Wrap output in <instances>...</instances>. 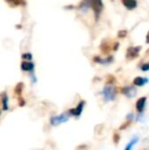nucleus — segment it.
I'll list each match as a JSON object with an SVG mask.
<instances>
[{
  "instance_id": "9b49d317",
  "label": "nucleus",
  "mask_w": 149,
  "mask_h": 150,
  "mask_svg": "<svg viewBox=\"0 0 149 150\" xmlns=\"http://www.w3.org/2000/svg\"><path fill=\"white\" fill-rule=\"evenodd\" d=\"M68 117H66L64 115H59V117H52L51 122H52V125H58V124H60V122H66V120H68Z\"/></svg>"
},
{
  "instance_id": "f03ea898",
  "label": "nucleus",
  "mask_w": 149,
  "mask_h": 150,
  "mask_svg": "<svg viewBox=\"0 0 149 150\" xmlns=\"http://www.w3.org/2000/svg\"><path fill=\"white\" fill-rule=\"evenodd\" d=\"M141 49H142L141 46H132V47H129L127 49V53H126L127 59L133 60V59H135L136 57H138L139 52L141 51Z\"/></svg>"
},
{
  "instance_id": "9d476101",
  "label": "nucleus",
  "mask_w": 149,
  "mask_h": 150,
  "mask_svg": "<svg viewBox=\"0 0 149 150\" xmlns=\"http://www.w3.org/2000/svg\"><path fill=\"white\" fill-rule=\"evenodd\" d=\"M146 83H148V79H147V78H142V77H136L135 79H134V81H133L134 85L139 86V87L145 85Z\"/></svg>"
},
{
  "instance_id": "1a4fd4ad",
  "label": "nucleus",
  "mask_w": 149,
  "mask_h": 150,
  "mask_svg": "<svg viewBox=\"0 0 149 150\" xmlns=\"http://www.w3.org/2000/svg\"><path fill=\"white\" fill-rule=\"evenodd\" d=\"M93 60L97 63H101V64H106V63H110L113 60V57L112 56H108L107 58H101L99 56H95L93 58Z\"/></svg>"
},
{
  "instance_id": "423d86ee",
  "label": "nucleus",
  "mask_w": 149,
  "mask_h": 150,
  "mask_svg": "<svg viewBox=\"0 0 149 150\" xmlns=\"http://www.w3.org/2000/svg\"><path fill=\"white\" fill-rule=\"evenodd\" d=\"M121 3H123L124 6L129 10L135 9L138 5L137 0H121Z\"/></svg>"
},
{
  "instance_id": "4468645a",
  "label": "nucleus",
  "mask_w": 149,
  "mask_h": 150,
  "mask_svg": "<svg viewBox=\"0 0 149 150\" xmlns=\"http://www.w3.org/2000/svg\"><path fill=\"white\" fill-rule=\"evenodd\" d=\"M110 46H109V44L107 43V42H105V41H103V43L101 44V46H100V50H101V52L102 53H104V54H107L108 52H109V50H110Z\"/></svg>"
},
{
  "instance_id": "393cba45",
  "label": "nucleus",
  "mask_w": 149,
  "mask_h": 150,
  "mask_svg": "<svg viewBox=\"0 0 149 150\" xmlns=\"http://www.w3.org/2000/svg\"><path fill=\"white\" fill-rule=\"evenodd\" d=\"M145 41H146V43L149 44V32L147 33V35H146V40H145Z\"/></svg>"
},
{
  "instance_id": "4be33fe9",
  "label": "nucleus",
  "mask_w": 149,
  "mask_h": 150,
  "mask_svg": "<svg viewBox=\"0 0 149 150\" xmlns=\"http://www.w3.org/2000/svg\"><path fill=\"white\" fill-rule=\"evenodd\" d=\"M129 124H131V122H130V120H128V122H126V124H124V126H121L119 129H121V130H125V129L127 128L128 126H129Z\"/></svg>"
},
{
  "instance_id": "39448f33",
  "label": "nucleus",
  "mask_w": 149,
  "mask_h": 150,
  "mask_svg": "<svg viewBox=\"0 0 149 150\" xmlns=\"http://www.w3.org/2000/svg\"><path fill=\"white\" fill-rule=\"evenodd\" d=\"M84 104H85V101H81V102L78 104V106L76 108H73V109H70V115H74V117H79L80 115L82 113L83 111V107H84Z\"/></svg>"
},
{
  "instance_id": "aec40b11",
  "label": "nucleus",
  "mask_w": 149,
  "mask_h": 150,
  "mask_svg": "<svg viewBox=\"0 0 149 150\" xmlns=\"http://www.w3.org/2000/svg\"><path fill=\"white\" fill-rule=\"evenodd\" d=\"M113 141L115 142V144H117L119 141V135L117 134V133H114V135H113Z\"/></svg>"
},
{
  "instance_id": "6ab92c4d",
  "label": "nucleus",
  "mask_w": 149,
  "mask_h": 150,
  "mask_svg": "<svg viewBox=\"0 0 149 150\" xmlns=\"http://www.w3.org/2000/svg\"><path fill=\"white\" fill-rule=\"evenodd\" d=\"M126 36H127V31H119V34H117V37L119 38H125Z\"/></svg>"
},
{
  "instance_id": "dca6fc26",
  "label": "nucleus",
  "mask_w": 149,
  "mask_h": 150,
  "mask_svg": "<svg viewBox=\"0 0 149 150\" xmlns=\"http://www.w3.org/2000/svg\"><path fill=\"white\" fill-rule=\"evenodd\" d=\"M136 142H137V139H134V140H132V142L129 143V144L127 145V147H126L125 150H132V147H133V145L135 144Z\"/></svg>"
},
{
  "instance_id": "412c9836",
  "label": "nucleus",
  "mask_w": 149,
  "mask_h": 150,
  "mask_svg": "<svg viewBox=\"0 0 149 150\" xmlns=\"http://www.w3.org/2000/svg\"><path fill=\"white\" fill-rule=\"evenodd\" d=\"M88 146L87 145H80V146H78L76 150H87Z\"/></svg>"
},
{
  "instance_id": "6e6552de",
  "label": "nucleus",
  "mask_w": 149,
  "mask_h": 150,
  "mask_svg": "<svg viewBox=\"0 0 149 150\" xmlns=\"http://www.w3.org/2000/svg\"><path fill=\"white\" fill-rule=\"evenodd\" d=\"M34 63L31 62V61H23L22 64H20V67H22L23 71H31L34 69Z\"/></svg>"
},
{
  "instance_id": "f257e3e1",
  "label": "nucleus",
  "mask_w": 149,
  "mask_h": 150,
  "mask_svg": "<svg viewBox=\"0 0 149 150\" xmlns=\"http://www.w3.org/2000/svg\"><path fill=\"white\" fill-rule=\"evenodd\" d=\"M90 7L93 9L94 14H95V21L97 22L100 13L103 9V2L102 0H90Z\"/></svg>"
},
{
  "instance_id": "f3484780",
  "label": "nucleus",
  "mask_w": 149,
  "mask_h": 150,
  "mask_svg": "<svg viewBox=\"0 0 149 150\" xmlns=\"http://www.w3.org/2000/svg\"><path fill=\"white\" fill-rule=\"evenodd\" d=\"M22 57H23V59L31 60L33 58V56H32V54H31V53H24L22 55Z\"/></svg>"
},
{
  "instance_id": "0eeeda50",
  "label": "nucleus",
  "mask_w": 149,
  "mask_h": 150,
  "mask_svg": "<svg viewBox=\"0 0 149 150\" xmlns=\"http://www.w3.org/2000/svg\"><path fill=\"white\" fill-rule=\"evenodd\" d=\"M146 100L147 98L146 97H141V98L138 99V101L136 102V109L139 113H141L142 111L144 110V107H145V104H146Z\"/></svg>"
},
{
  "instance_id": "f8f14e48",
  "label": "nucleus",
  "mask_w": 149,
  "mask_h": 150,
  "mask_svg": "<svg viewBox=\"0 0 149 150\" xmlns=\"http://www.w3.org/2000/svg\"><path fill=\"white\" fill-rule=\"evenodd\" d=\"M1 102H2V109H3V110H7L8 109V104H7L8 97L5 92H3L1 95Z\"/></svg>"
},
{
  "instance_id": "7ed1b4c3",
  "label": "nucleus",
  "mask_w": 149,
  "mask_h": 150,
  "mask_svg": "<svg viewBox=\"0 0 149 150\" xmlns=\"http://www.w3.org/2000/svg\"><path fill=\"white\" fill-rule=\"evenodd\" d=\"M102 94H103L104 98L108 101H112L114 99L115 97V89L110 85H107L104 87L103 91H102Z\"/></svg>"
},
{
  "instance_id": "20e7f679",
  "label": "nucleus",
  "mask_w": 149,
  "mask_h": 150,
  "mask_svg": "<svg viewBox=\"0 0 149 150\" xmlns=\"http://www.w3.org/2000/svg\"><path fill=\"white\" fill-rule=\"evenodd\" d=\"M121 93L127 97H129V98H133L136 95V89L134 87H132V86H127V87H124L121 89Z\"/></svg>"
},
{
  "instance_id": "ddd939ff",
  "label": "nucleus",
  "mask_w": 149,
  "mask_h": 150,
  "mask_svg": "<svg viewBox=\"0 0 149 150\" xmlns=\"http://www.w3.org/2000/svg\"><path fill=\"white\" fill-rule=\"evenodd\" d=\"M23 89H24V84H23V83H18V85L16 86V88H14V94H16L18 98H20V97H22Z\"/></svg>"
},
{
  "instance_id": "a211bd4d",
  "label": "nucleus",
  "mask_w": 149,
  "mask_h": 150,
  "mask_svg": "<svg viewBox=\"0 0 149 150\" xmlns=\"http://www.w3.org/2000/svg\"><path fill=\"white\" fill-rule=\"evenodd\" d=\"M141 69H142L143 71H149V62L143 63V64L141 65Z\"/></svg>"
},
{
  "instance_id": "5701e85b",
  "label": "nucleus",
  "mask_w": 149,
  "mask_h": 150,
  "mask_svg": "<svg viewBox=\"0 0 149 150\" xmlns=\"http://www.w3.org/2000/svg\"><path fill=\"white\" fill-rule=\"evenodd\" d=\"M108 79H109V80H108V84H112L113 82L115 81V79L113 77H112V76H109V77H108Z\"/></svg>"
},
{
  "instance_id": "2eb2a0df",
  "label": "nucleus",
  "mask_w": 149,
  "mask_h": 150,
  "mask_svg": "<svg viewBox=\"0 0 149 150\" xmlns=\"http://www.w3.org/2000/svg\"><path fill=\"white\" fill-rule=\"evenodd\" d=\"M9 4L13 6H18V5H25L26 1L25 0H6Z\"/></svg>"
},
{
  "instance_id": "b1692460",
  "label": "nucleus",
  "mask_w": 149,
  "mask_h": 150,
  "mask_svg": "<svg viewBox=\"0 0 149 150\" xmlns=\"http://www.w3.org/2000/svg\"><path fill=\"white\" fill-rule=\"evenodd\" d=\"M119 44L117 42V43H115L114 45H113V48H112V49L114 50V51H117V48H119Z\"/></svg>"
}]
</instances>
